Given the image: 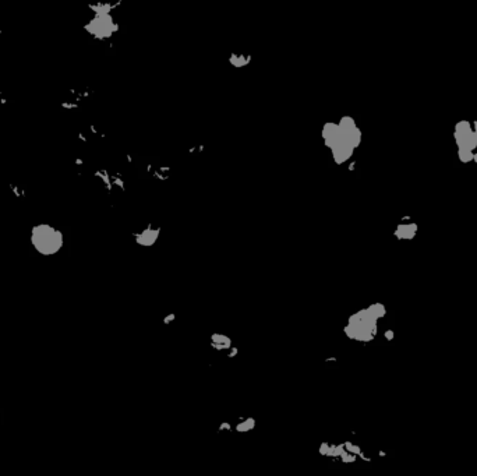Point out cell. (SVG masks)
<instances>
[{
    "mask_svg": "<svg viewBox=\"0 0 477 476\" xmlns=\"http://www.w3.org/2000/svg\"><path fill=\"white\" fill-rule=\"evenodd\" d=\"M227 352H229V353H227V358H235L236 355L239 353V349H237V348H233V346H232V348H230V349H229V351H227Z\"/></svg>",
    "mask_w": 477,
    "mask_h": 476,
    "instance_id": "30bf717a",
    "label": "cell"
},
{
    "mask_svg": "<svg viewBox=\"0 0 477 476\" xmlns=\"http://www.w3.org/2000/svg\"><path fill=\"white\" fill-rule=\"evenodd\" d=\"M335 360H337V358H328L327 362H335Z\"/></svg>",
    "mask_w": 477,
    "mask_h": 476,
    "instance_id": "4fadbf2b",
    "label": "cell"
},
{
    "mask_svg": "<svg viewBox=\"0 0 477 476\" xmlns=\"http://www.w3.org/2000/svg\"><path fill=\"white\" fill-rule=\"evenodd\" d=\"M211 346L215 351H229L232 348V339L223 334H212Z\"/></svg>",
    "mask_w": 477,
    "mask_h": 476,
    "instance_id": "8992f818",
    "label": "cell"
},
{
    "mask_svg": "<svg viewBox=\"0 0 477 476\" xmlns=\"http://www.w3.org/2000/svg\"><path fill=\"white\" fill-rule=\"evenodd\" d=\"M385 313L387 310L381 303L371 305L367 309L357 312L349 319V323L344 330L345 334L347 338L359 342L373 341L377 334V321L384 317Z\"/></svg>",
    "mask_w": 477,
    "mask_h": 476,
    "instance_id": "6da1fadb",
    "label": "cell"
},
{
    "mask_svg": "<svg viewBox=\"0 0 477 476\" xmlns=\"http://www.w3.org/2000/svg\"><path fill=\"white\" fill-rule=\"evenodd\" d=\"M174 320V316H169V317H166V320H165V323H169V321H173Z\"/></svg>",
    "mask_w": 477,
    "mask_h": 476,
    "instance_id": "7c38bea8",
    "label": "cell"
},
{
    "mask_svg": "<svg viewBox=\"0 0 477 476\" xmlns=\"http://www.w3.org/2000/svg\"><path fill=\"white\" fill-rule=\"evenodd\" d=\"M473 162H476V164H477V152L475 154V159H473Z\"/></svg>",
    "mask_w": 477,
    "mask_h": 476,
    "instance_id": "5bb4252c",
    "label": "cell"
},
{
    "mask_svg": "<svg viewBox=\"0 0 477 476\" xmlns=\"http://www.w3.org/2000/svg\"><path fill=\"white\" fill-rule=\"evenodd\" d=\"M230 429H232V425H230V423H227V422L222 423V425L219 426V431H229Z\"/></svg>",
    "mask_w": 477,
    "mask_h": 476,
    "instance_id": "9c48e42d",
    "label": "cell"
},
{
    "mask_svg": "<svg viewBox=\"0 0 477 476\" xmlns=\"http://www.w3.org/2000/svg\"><path fill=\"white\" fill-rule=\"evenodd\" d=\"M31 243L41 254L52 256L62 249L63 236L57 229L50 225H37L32 228Z\"/></svg>",
    "mask_w": 477,
    "mask_h": 476,
    "instance_id": "3957f363",
    "label": "cell"
},
{
    "mask_svg": "<svg viewBox=\"0 0 477 476\" xmlns=\"http://www.w3.org/2000/svg\"><path fill=\"white\" fill-rule=\"evenodd\" d=\"M328 144L334 149V156L338 162H344L353 154L361 140V133L352 119L346 117L339 125L328 129Z\"/></svg>",
    "mask_w": 477,
    "mask_h": 476,
    "instance_id": "7a4b0ae2",
    "label": "cell"
},
{
    "mask_svg": "<svg viewBox=\"0 0 477 476\" xmlns=\"http://www.w3.org/2000/svg\"><path fill=\"white\" fill-rule=\"evenodd\" d=\"M454 139L458 149H468V151H473L477 148V141L475 132H473V126L468 120H459L454 129Z\"/></svg>",
    "mask_w": 477,
    "mask_h": 476,
    "instance_id": "277c9868",
    "label": "cell"
},
{
    "mask_svg": "<svg viewBox=\"0 0 477 476\" xmlns=\"http://www.w3.org/2000/svg\"><path fill=\"white\" fill-rule=\"evenodd\" d=\"M256 428V419L254 418H246V419H242L236 425V430L239 433H246V431H250Z\"/></svg>",
    "mask_w": 477,
    "mask_h": 476,
    "instance_id": "52a82bcc",
    "label": "cell"
},
{
    "mask_svg": "<svg viewBox=\"0 0 477 476\" xmlns=\"http://www.w3.org/2000/svg\"><path fill=\"white\" fill-rule=\"evenodd\" d=\"M458 158L462 164H469V162H473V159H475V152L468 151V149H458Z\"/></svg>",
    "mask_w": 477,
    "mask_h": 476,
    "instance_id": "ba28073f",
    "label": "cell"
},
{
    "mask_svg": "<svg viewBox=\"0 0 477 476\" xmlns=\"http://www.w3.org/2000/svg\"><path fill=\"white\" fill-rule=\"evenodd\" d=\"M473 132H475V136H476V141H477V119H476V122L473 123Z\"/></svg>",
    "mask_w": 477,
    "mask_h": 476,
    "instance_id": "8fae6325",
    "label": "cell"
},
{
    "mask_svg": "<svg viewBox=\"0 0 477 476\" xmlns=\"http://www.w3.org/2000/svg\"><path fill=\"white\" fill-rule=\"evenodd\" d=\"M417 224L415 222H407V224H399L396 231H395V236L400 239V240H410L413 239L417 234Z\"/></svg>",
    "mask_w": 477,
    "mask_h": 476,
    "instance_id": "5b68a950",
    "label": "cell"
}]
</instances>
